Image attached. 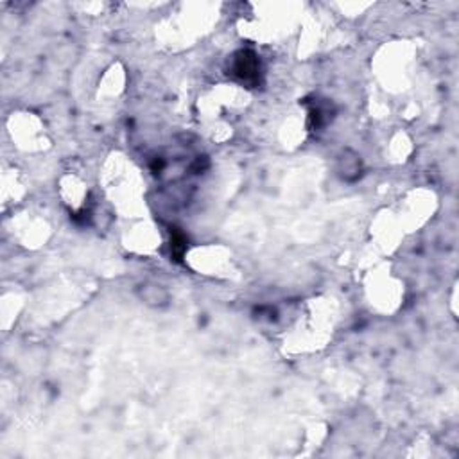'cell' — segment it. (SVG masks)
Returning <instances> with one entry per match:
<instances>
[{
	"mask_svg": "<svg viewBox=\"0 0 459 459\" xmlns=\"http://www.w3.org/2000/svg\"><path fill=\"white\" fill-rule=\"evenodd\" d=\"M232 72L242 83L255 85L259 81L260 74V63L259 58L253 50H239L234 56V65H232Z\"/></svg>",
	"mask_w": 459,
	"mask_h": 459,
	"instance_id": "1",
	"label": "cell"
},
{
	"mask_svg": "<svg viewBox=\"0 0 459 459\" xmlns=\"http://www.w3.org/2000/svg\"><path fill=\"white\" fill-rule=\"evenodd\" d=\"M136 294H139V298L144 301V303L149 305V307H156V309L166 307V305H169L171 301L169 291L156 282L142 284V286L136 289Z\"/></svg>",
	"mask_w": 459,
	"mask_h": 459,
	"instance_id": "2",
	"label": "cell"
},
{
	"mask_svg": "<svg viewBox=\"0 0 459 459\" xmlns=\"http://www.w3.org/2000/svg\"><path fill=\"white\" fill-rule=\"evenodd\" d=\"M338 173L345 181H355L362 173L361 156L354 151H345L338 160Z\"/></svg>",
	"mask_w": 459,
	"mask_h": 459,
	"instance_id": "3",
	"label": "cell"
},
{
	"mask_svg": "<svg viewBox=\"0 0 459 459\" xmlns=\"http://www.w3.org/2000/svg\"><path fill=\"white\" fill-rule=\"evenodd\" d=\"M185 252H187V239L181 232L173 230L171 232V255L174 256V260H181Z\"/></svg>",
	"mask_w": 459,
	"mask_h": 459,
	"instance_id": "4",
	"label": "cell"
}]
</instances>
